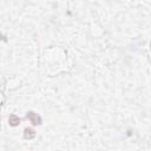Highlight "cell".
Returning a JSON list of instances; mask_svg holds the SVG:
<instances>
[{
    "instance_id": "2",
    "label": "cell",
    "mask_w": 151,
    "mask_h": 151,
    "mask_svg": "<svg viewBox=\"0 0 151 151\" xmlns=\"http://www.w3.org/2000/svg\"><path fill=\"white\" fill-rule=\"evenodd\" d=\"M35 137V131L33 130V129H31V127H26L25 130H24V138L25 139H33Z\"/></svg>"
},
{
    "instance_id": "3",
    "label": "cell",
    "mask_w": 151,
    "mask_h": 151,
    "mask_svg": "<svg viewBox=\"0 0 151 151\" xmlns=\"http://www.w3.org/2000/svg\"><path fill=\"white\" fill-rule=\"evenodd\" d=\"M8 123L11 126H18L20 124V118L17 114H11L8 118Z\"/></svg>"
},
{
    "instance_id": "1",
    "label": "cell",
    "mask_w": 151,
    "mask_h": 151,
    "mask_svg": "<svg viewBox=\"0 0 151 151\" xmlns=\"http://www.w3.org/2000/svg\"><path fill=\"white\" fill-rule=\"evenodd\" d=\"M27 119L32 123V125H40L41 124V118L40 116H38L37 113H34L33 111H28L27 114H26Z\"/></svg>"
}]
</instances>
